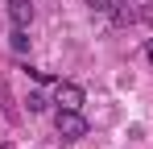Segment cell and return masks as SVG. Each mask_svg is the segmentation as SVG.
I'll use <instances>...</instances> for the list:
<instances>
[{"label":"cell","mask_w":153,"mask_h":149,"mask_svg":"<svg viewBox=\"0 0 153 149\" xmlns=\"http://www.w3.org/2000/svg\"><path fill=\"white\" fill-rule=\"evenodd\" d=\"M54 133H58L62 141H83V137H87V116H83L79 108H58V112H54Z\"/></svg>","instance_id":"1"},{"label":"cell","mask_w":153,"mask_h":149,"mask_svg":"<svg viewBox=\"0 0 153 149\" xmlns=\"http://www.w3.org/2000/svg\"><path fill=\"white\" fill-rule=\"evenodd\" d=\"M54 99H58V108H83V87L79 83H66V79H58L54 83Z\"/></svg>","instance_id":"2"},{"label":"cell","mask_w":153,"mask_h":149,"mask_svg":"<svg viewBox=\"0 0 153 149\" xmlns=\"http://www.w3.org/2000/svg\"><path fill=\"white\" fill-rule=\"evenodd\" d=\"M8 17H13V25L29 29V21H33V4H29V0H8Z\"/></svg>","instance_id":"3"},{"label":"cell","mask_w":153,"mask_h":149,"mask_svg":"<svg viewBox=\"0 0 153 149\" xmlns=\"http://www.w3.org/2000/svg\"><path fill=\"white\" fill-rule=\"evenodd\" d=\"M112 17H116V25H137V21H141V13H137V4H132V0L112 4Z\"/></svg>","instance_id":"4"},{"label":"cell","mask_w":153,"mask_h":149,"mask_svg":"<svg viewBox=\"0 0 153 149\" xmlns=\"http://www.w3.org/2000/svg\"><path fill=\"white\" fill-rule=\"evenodd\" d=\"M0 108H4L8 120H17V104H13V95H8V83H4V79H0Z\"/></svg>","instance_id":"5"},{"label":"cell","mask_w":153,"mask_h":149,"mask_svg":"<svg viewBox=\"0 0 153 149\" xmlns=\"http://www.w3.org/2000/svg\"><path fill=\"white\" fill-rule=\"evenodd\" d=\"M25 108H29V112H46V108H50V99L42 95V91H29V95H25Z\"/></svg>","instance_id":"6"},{"label":"cell","mask_w":153,"mask_h":149,"mask_svg":"<svg viewBox=\"0 0 153 149\" xmlns=\"http://www.w3.org/2000/svg\"><path fill=\"white\" fill-rule=\"evenodd\" d=\"M8 42H13V50H17V54H25V46H29V37H25V29H21V25H13Z\"/></svg>","instance_id":"7"},{"label":"cell","mask_w":153,"mask_h":149,"mask_svg":"<svg viewBox=\"0 0 153 149\" xmlns=\"http://www.w3.org/2000/svg\"><path fill=\"white\" fill-rule=\"evenodd\" d=\"M112 4H116V0H87L91 13H112Z\"/></svg>","instance_id":"8"},{"label":"cell","mask_w":153,"mask_h":149,"mask_svg":"<svg viewBox=\"0 0 153 149\" xmlns=\"http://www.w3.org/2000/svg\"><path fill=\"white\" fill-rule=\"evenodd\" d=\"M145 58H149V62H153V37H149V42H145Z\"/></svg>","instance_id":"9"},{"label":"cell","mask_w":153,"mask_h":149,"mask_svg":"<svg viewBox=\"0 0 153 149\" xmlns=\"http://www.w3.org/2000/svg\"><path fill=\"white\" fill-rule=\"evenodd\" d=\"M0 149H13V145H0Z\"/></svg>","instance_id":"10"}]
</instances>
